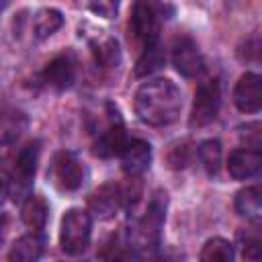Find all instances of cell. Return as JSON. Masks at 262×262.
Wrapping results in <instances>:
<instances>
[{
    "label": "cell",
    "instance_id": "1",
    "mask_svg": "<svg viewBox=\"0 0 262 262\" xmlns=\"http://www.w3.org/2000/svg\"><path fill=\"white\" fill-rule=\"evenodd\" d=\"M182 108V94L178 86L166 78L149 80L135 92V113L151 127H164L178 119Z\"/></svg>",
    "mask_w": 262,
    "mask_h": 262
},
{
    "label": "cell",
    "instance_id": "2",
    "mask_svg": "<svg viewBox=\"0 0 262 262\" xmlns=\"http://www.w3.org/2000/svg\"><path fill=\"white\" fill-rule=\"evenodd\" d=\"M166 219V192L158 190L145 209V213L135 221V225L129 229L127 246L131 248H156L160 242V229Z\"/></svg>",
    "mask_w": 262,
    "mask_h": 262
},
{
    "label": "cell",
    "instance_id": "3",
    "mask_svg": "<svg viewBox=\"0 0 262 262\" xmlns=\"http://www.w3.org/2000/svg\"><path fill=\"white\" fill-rule=\"evenodd\" d=\"M90 231H92V219L90 213L82 209H70L61 219V231H59V246L70 256H80L90 246Z\"/></svg>",
    "mask_w": 262,
    "mask_h": 262
},
{
    "label": "cell",
    "instance_id": "4",
    "mask_svg": "<svg viewBox=\"0 0 262 262\" xmlns=\"http://www.w3.org/2000/svg\"><path fill=\"white\" fill-rule=\"evenodd\" d=\"M164 18V6L158 0H135L131 12V29L143 47L158 43L160 25Z\"/></svg>",
    "mask_w": 262,
    "mask_h": 262
},
{
    "label": "cell",
    "instance_id": "5",
    "mask_svg": "<svg viewBox=\"0 0 262 262\" xmlns=\"http://www.w3.org/2000/svg\"><path fill=\"white\" fill-rule=\"evenodd\" d=\"M39 154H41V143L39 141H29L27 145L18 147L16 160L12 170L8 172L12 178V184H8V190H12L14 199H23L29 196V188L37 170V162H39Z\"/></svg>",
    "mask_w": 262,
    "mask_h": 262
},
{
    "label": "cell",
    "instance_id": "6",
    "mask_svg": "<svg viewBox=\"0 0 262 262\" xmlns=\"http://www.w3.org/2000/svg\"><path fill=\"white\" fill-rule=\"evenodd\" d=\"M221 106V84L219 80H205L196 86L192 113H190V127H205L217 119Z\"/></svg>",
    "mask_w": 262,
    "mask_h": 262
},
{
    "label": "cell",
    "instance_id": "7",
    "mask_svg": "<svg viewBox=\"0 0 262 262\" xmlns=\"http://www.w3.org/2000/svg\"><path fill=\"white\" fill-rule=\"evenodd\" d=\"M127 139L129 137L125 133V127H123V121H121L117 108H113V104H106V121L96 131L94 154L100 156V158L119 156V151L123 149Z\"/></svg>",
    "mask_w": 262,
    "mask_h": 262
},
{
    "label": "cell",
    "instance_id": "8",
    "mask_svg": "<svg viewBox=\"0 0 262 262\" xmlns=\"http://www.w3.org/2000/svg\"><path fill=\"white\" fill-rule=\"evenodd\" d=\"M86 166L72 151H59L51 162V180L59 190L74 192L86 180Z\"/></svg>",
    "mask_w": 262,
    "mask_h": 262
},
{
    "label": "cell",
    "instance_id": "9",
    "mask_svg": "<svg viewBox=\"0 0 262 262\" xmlns=\"http://www.w3.org/2000/svg\"><path fill=\"white\" fill-rule=\"evenodd\" d=\"M88 207L98 219H111L121 207H129L127 188L121 184H115V182L102 184L100 188H96L90 194Z\"/></svg>",
    "mask_w": 262,
    "mask_h": 262
},
{
    "label": "cell",
    "instance_id": "10",
    "mask_svg": "<svg viewBox=\"0 0 262 262\" xmlns=\"http://www.w3.org/2000/svg\"><path fill=\"white\" fill-rule=\"evenodd\" d=\"M172 63H174L176 72L182 74L184 78H196L205 68L199 45L188 35H182V37L174 39V43H172Z\"/></svg>",
    "mask_w": 262,
    "mask_h": 262
},
{
    "label": "cell",
    "instance_id": "11",
    "mask_svg": "<svg viewBox=\"0 0 262 262\" xmlns=\"http://www.w3.org/2000/svg\"><path fill=\"white\" fill-rule=\"evenodd\" d=\"M121 168L129 178H137L143 174L151 162V147L143 139H127L123 149L119 151Z\"/></svg>",
    "mask_w": 262,
    "mask_h": 262
},
{
    "label": "cell",
    "instance_id": "12",
    "mask_svg": "<svg viewBox=\"0 0 262 262\" xmlns=\"http://www.w3.org/2000/svg\"><path fill=\"white\" fill-rule=\"evenodd\" d=\"M76 80V59L72 53L53 57L43 70V82L53 90H68Z\"/></svg>",
    "mask_w": 262,
    "mask_h": 262
},
{
    "label": "cell",
    "instance_id": "13",
    "mask_svg": "<svg viewBox=\"0 0 262 262\" xmlns=\"http://www.w3.org/2000/svg\"><path fill=\"white\" fill-rule=\"evenodd\" d=\"M233 102L242 113H258L262 106V92H260V76L254 72H246L233 90Z\"/></svg>",
    "mask_w": 262,
    "mask_h": 262
},
{
    "label": "cell",
    "instance_id": "14",
    "mask_svg": "<svg viewBox=\"0 0 262 262\" xmlns=\"http://www.w3.org/2000/svg\"><path fill=\"white\" fill-rule=\"evenodd\" d=\"M262 168V156L258 149H235L229 154L227 160V170L235 180H246L252 178L260 172Z\"/></svg>",
    "mask_w": 262,
    "mask_h": 262
},
{
    "label": "cell",
    "instance_id": "15",
    "mask_svg": "<svg viewBox=\"0 0 262 262\" xmlns=\"http://www.w3.org/2000/svg\"><path fill=\"white\" fill-rule=\"evenodd\" d=\"M20 217L25 221V225L31 229V231H41L47 223V217H49V207L45 203L43 196L39 194H29L23 203V211H20Z\"/></svg>",
    "mask_w": 262,
    "mask_h": 262
},
{
    "label": "cell",
    "instance_id": "16",
    "mask_svg": "<svg viewBox=\"0 0 262 262\" xmlns=\"http://www.w3.org/2000/svg\"><path fill=\"white\" fill-rule=\"evenodd\" d=\"M235 211L258 223L260 217H262V192H260V186H248V188H242L237 194H235Z\"/></svg>",
    "mask_w": 262,
    "mask_h": 262
},
{
    "label": "cell",
    "instance_id": "17",
    "mask_svg": "<svg viewBox=\"0 0 262 262\" xmlns=\"http://www.w3.org/2000/svg\"><path fill=\"white\" fill-rule=\"evenodd\" d=\"M43 252V239L37 231L27 233L23 237H18L12 246V250L8 252V260L12 262H33L41 256Z\"/></svg>",
    "mask_w": 262,
    "mask_h": 262
},
{
    "label": "cell",
    "instance_id": "18",
    "mask_svg": "<svg viewBox=\"0 0 262 262\" xmlns=\"http://www.w3.org/2000/svg\"><path fill=\"white\" fill-rule=\"evenodd\" d=\"M92 53L100 68H117L121 63V51L115 37H100L92 41Z\"/></svg>",
    "mask_w": 262,
    "mask_h": 262
},
{
    "label": "cell",
    "instance_id": "19",
    "mask_svg": "<svg viewBox=\"0 0 262 262\" xmlns=\"http://www.w3.org/2000/svg\"><path fill=\"white\" fill-rule=\"evenodd\" d=\"M63 25V14L57 8H41L33 18V31L37 39H47Z\"/></svg>",
    "mask_w": 262,
    "mask_h": 262
},
{
    "label": "cell",
    "instance_id": "20",
    "mask_svg": "<svg viewBox=\"0 0 262 262\" xmlns=\"http://www.w3.org/2000/svg\"><path fill=\"white\" fill-rule=\"evenodd\" d=\"M196 154H199V160H201L203 168L207 170V174L215 176L219 172V168H221V154H223L221 151V143L217 139H205L199 145Z\"/></svg>",
    "mask_w": 262,
    "mask_h": 262
},
{
    "label": "cell",
    "instance_id": "21",
    "mask_svg": "<svg viewBox=\"0 0 262 262\" xmlns=\"http://www.w3.org/2000/svg\"><path fill=\"white\" fill-rule=\"evenodd\" d=\"M233 258V246L223 237H211L201 252V260L205 262H229Z\"/></svg>",
    "mask_w": 262,
    "mask_h": 262
},
{
    "label": "cell",
    "instance_id": "22",
    "mask_svg": "<svg viewBox=\"0 0 262 262\" xmlns=\"http://www.w3.org/2000/svg\"><path fill=\"white\" fill-rule=\"evenodd\" d=\"M164 59H166V57H164V53L160 51V45H158V43L147 45V47H143V53H141V57H139V61H137V68H135V74H137V76H145V74L158 70V68L164 66Z\"/></svg>",
    "mask_w": 262,
    "mask_h": 262
},
{
    "label": "cell",
    "instance_id": "23",
    "mask_svg": "<svg viewBox=\"0 0 262 262\" xmlns=\"http://www.w3.org/2000/svg\"><path fill=\"white\" fill-rule=\"evenodd\" d=\"M16 137L14 135H4L0 137V170L4 172H10L12 166H14V160H16Z\"/></svg>",
    "mask_w": 262,
    "mask_h": 262
},
{
    "label": "cell",
    "instance_id": "24",
    "mask_svg": "<svg viewBox=\"0 0 262 262\" xmlns=\"http://www.w3.org/2000/svg\"><path fill=\"white\" fill-rule=\"evenodd\" d=\"M166 160H168V166H170L172 170L186 168V166L190 164V160H192V149L188 147V143H178V145L170 147Z\"/></svg>",
    "mask_w": 262,
    "mask_h": 262
},
{
    "label": "cell",
    "instance_id": "25",
    "mask_svg": "<svg viewBox=\"0 0 262 262\" xmlns=\"http://www.w3.org/2000/svg\"><path fill=\"white\" fill-rule=\"evenodd\" d=\"M239 239L244 244V256L252 258V260H258V256H260V237H258V233L239 231Z\"/></svg>",
    "mask_w": 262,
    "mask_h": 262
},
{
    "label": "cell",
    "instance_id": "26",
    "mask_svg": "<svg viewBox=\"0 0 262 262\" xmlns=\"http://www.w3.org/2000/svg\"><path fill=\"white\" fill-rule=\"evenodd\" d=\"M239 135L246 141V147H250V149L260 147V123H250V125L242 127Z\"/></svg>",
    "mask_w": 262,
    "mask_h": 262
},
{
    "label": "cell",
    "instance_id": "27",
    "mask_svg": "<svg viewBox=\"0 0 262 262\" xmlns=\"http://www.w3.org/2000/svg\"><path fill=\"white\" fill-rule=\"evenodd\" d=\"M90 8H92L96 14L104 16V18H113V16L117 14L119 2H117V0H92Z\"/></svg>",
    "mask_w": 262,
    "mask_h": 262
},
{
    "label": "cell",
    "instance_id": "28",
    "mask_svg": "<svg viewBox=\"0 0 262 262\" xmlns=\"http://www.w3.org/2000/svg\"><path fill=\"white\" fill-rule=\"evenodd\" d=\"M8 192H10V190H8V182H6V180H4L2 176H0V205H2L4 201H6Z\"/></svg>",
    "mask_w": 262,
    "mask_h": 262
},
{
    "label": "cell",
    "instance_id": "29",
    "mask_svg": "<svg viewBox=\"0 0 262 262\" xmlns=\"http://www.w3.org/2000/svg\"><path fill=\"white\" fill-rule=\"evenodd\" d=\"M4 229H6V217L0 215V242H2V237H4Z\"/></svg>",
    "mask_w": 262,
    "mask_h": 262
},
{
    "label": "cell",
    "instance_id": "30",
    "mask_svg": "<svg viewBox=\"0 0 262 262\" xmlns=\"http://www.w3.org/2000/svg\"><path fill=\"white\" fill-rule=\"evenodd\" d=\"M10 2H12V0H0V10H4V8L10 4Z\"/></svg>",
    "mask_w": 262,
    "mask_h": 262
}]
</instances>
